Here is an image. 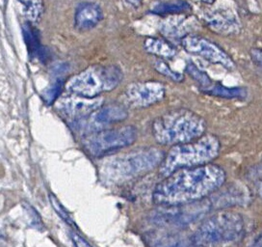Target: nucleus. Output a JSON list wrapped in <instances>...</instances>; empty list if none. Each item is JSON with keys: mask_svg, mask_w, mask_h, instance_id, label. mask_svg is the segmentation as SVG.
<instances>
[{"mask_svg": "<svg viewBox=\"0 0 262 247\" xmlns=\"http://www.w3.org/2000/svg\"><path fill=\"white\" fill-rule=\"evenodd\" d=\"M227 174L213 163L179 169L156 184L152 201L158 206H174L201 202L219 190Z\"/></svg>", "mask_w": 262, "mask_h": 247, "instance_id": "1", "label": "nucleus"}, {"mask_svg": "<svg viewBox=\"0 0 262 247\" xmlns=\"http://www.w3.org/2000/svg\"><path fill=\"white\" fill-rule=\"evenodd\" d=\"M165 156L161 149L143 147L109 157L98 166L99 179L106 184H121L159 167Z\"/></svg>", "mask_w": 262, "mask_h": 247, "instance_id": "2", "label": "nucleus"}, {"mask_svg": "<svg viewBox=\"0 0 262 247\" xmlns=\"http://www.w3.org/2000/svg\"><path fill=\"white\" fill-rule=\"evenodd\" d=\"M207 125L205 119L186 108H178L157 117L151 125L156 143L173 146L196 140L205 135Z\"/></svg>", "mask_w": 262, "mask_h": 247, "instance_id": "3", "label": "nucleus"}, {"mask_svg": "<svg viewBox=\"0 0 262 247\" xmlns=\"http://www.w3.org/2000/svg\"><path fill=\"white\" fill-rule=\"evenodd\" d=\"M221 143L213 134L172 146L158 167V176L166 178L182 168L208 164L219 156Z\"/></svg>", "mask_w": 262, "mask_h": 247, "instance_id": "4", "label": "nucleus"}, {"mask_svg": "<svg viewBox=\"0 0 262 247\" xmlns=\"http://www.w3.org/2000/svg\"><path fill=\"white\" fill-rule=\"evenodd\" d=\"M246 223L242 214L221 211L206 218L192 236L194 245H220L234 243L244 238Z\"/></svg>", "mask_w": 262, "mask_h": 247, "instance_id": "5", "label": "nucleus"}, {"mask_svg": "<svg viewBox=\"0 0 262 247\" xmlns=\"http://www.w3.org/2000/svg\"><path fill=\"white\" fill-rule=\"evenodd\" d=\"M122 71L116 66H92L72 76L66 83L67 92L87 98H97L114 90L123 80Z\"/></svg>", "mask_w": 262, "mask_h": 247, "instance_id": "6", "label": "nucleus"}, {"mask_svg": "<svg viewBox=\"0 0 262 247\" xmlns=\"http://www.w3.org/2000/svg\"><path fill=\"white\" fill-rule=\"evenodd\" d=\"M137 137L138 131L135 127L123 126L87 134L82 140V146L91 157H103L134 144Z\"/></svg>", "mask_w": 262, "mask_h": 247, "instance_id": "7", "label": "nucleus"}, {"mask_svg": "<svg viewBox=\"0 0 262 247\" xmlns=\"http://www.w3.org/2000/svg\"><path fill=\"white\" fill-rule=\"evenodd\" d=\"M128 116L126 108L119 104H111L102 106L79 120L72 122L74 131L85 133V135L93 132L105 130L109 126L124 121Z\"/></svg>", "mask_w": 262, "mask_h": 247, "instance_id": "8", "label": "nucleus"}, {"mask_svg": "<svg viewBox=\"0 0 262 247\" xmlns=\"http://www.w3.org/2000/svg\"><path fill=\"white\" fill-rule=\"evenodd\" d=\"M180 44L185 51L190 54L201 56L210 63L221 65L229 70H233L235 68L234 61L226 51L204 37L188 34L181 39Z\"/></svg>", "mask_w": 262, "mask_h": 247, "instance_id": "9", "label": "nucleus"}, {"mask_svg": "<svg viewBox=\"0 0 262 247\" xmlns=\"http://www.w3.org/2000/svg\"><path fill=\"white\" fill-rule=\"evenodd\" d=\"M165 86L158 81L129 84L123 93L126 104L135 109L147 108L160 102L165 97Z\"/></svg>", "mask_w": 262, "mask_h": 247, "instance_id": "10", "label": "nucleus"}, {"mask_svg": "<svg viewBox=\"0 0 262 247\" xmlns=\"http://www.w3.org/2000/svg\"><path fill=\"white\" fill-rule=\"evenodd\" d=\"M103 105L104 99L101 97L87 98L69 93V95L60 97L56 100L54 107L60 115L64 116L74 122L90 115Z\"/></svg>", "mask_w": 262, "mask_h": 247, "instance_id": "11", "label": "nucleus"}, {"mask_svg": "<svg viewBox=\"0 0 262 247\" xmlns=\"http://www.w3.org/2000/svg\"><path fill=\"white\" fill-rule=\"evenodd\" d=\"M194 206V203L174 205V206H160L161 209L156 212L151 216L154 221L160 225L167 226H185L189 223L194 221L201 212H198L195 206L194 210H191Z\"/></svg>", "mask_w": 262, "mask_h": 247, "instance_id": "12", "label": "nucleus"}, {"mask_svg": "<svg viewBox=\"0 0 262 247\" xmlns=\"http://www.w3.org/2000/svg\"><path fill=\"white\" fill-rule=\"evenodd\" d=\"M203 18L205 25L219 35L231 36L239 33L241 30L240 19L232 10L215 9L206 12Z\"/></svg>", "mask_w": 262, "mask_h": 247, "instance_id": "13", "label": "nucleus"}, {"mask_svg": "<svg viewBox=\"0 0 262 247\" xmlns=\"http://www.w3.org/2000/svg\"><path fill=\"white\" fill-rule=\"evenodd\" d=\"M196 20L192 17L176 16L165 19L160 25V31L171 40H180L190 33L196 27Z\"/></svg>", "mask_w": 262, "mask_h": 247, "instance_id": "14", "label": "nucleus"}, {"mask_svg": "<svg viewBox=\"0 0 262 247\" xmlns=\"http://www.w3.org/2000/svg\"><path fill=\"white\" fill-rule=\"evenodd\" d=\"M102 10L93 2L83 3L76 9L74 15V25L80 31L91 30L102 20Z\"/></svg>", "mask_w": 262, "mask_h": 247, "instance_id": "15", "label": "nucleus"}, {"mask_svg": "<svg viewBox=\"0 0 262 247\" xmlns=\"http://www.w3.org/2000/svg\"><path fill=\"white\" fill-rule=\"evenodd\" d=\"M23 33L30 58L45 63L49 58V52L41 45L39 31L33 26L31 23H28L24 26Z\"/></svg>", "mask_w": 262, "mask_h": 247, "instance_id": "16", "label": "nucleus"}, {"mask_svg": "<svg viewBox=\"0 0 262 247\" xmlns=\"http://www.w3.org/2000/svg\"><path fill=\"white\" fill-rule=\"evenodd\" d=\"M144 49L152 55L167 59L174 57L177 54L176 50L168 42L157 38H147L144 42Z\"/></svg>", "mask_w": 262, "mask_h": 247, "instance_id": "17", "label": "nucleus"}, {"mask_svg": "<svg viewBox=\"0 0 262 247\" xmlns=\"http://www.w3.org/2000/svg\"><path fill=\"white\" fill-rule=\"evenodd\" d=\"M190 9L191 6L186 1L177 0L159 3L152 8V12L157 15H180V13H184Z\"/></svg>", "mask_w": 262, "mask_h": 247, "instance_id": "18", "label": "nucleus"}, {"mask_svg": "<svg viewBox=\"0 0 262 247\" xmlns=\"http://www.w3.org/2000/svg\"><path fill=\"white\" fill-rule=\"evenodd\" d=\"M23 13L31 24L40 22L43 13V3L41 0H19Z\"/></svg>", "mask_w": 262, "mask_h": 247, "instance_id": "19", "label": "nucleus"}, {"mask_svg": "<svg viewBox=\"0 0 262 247\" xmlns=\"http://www.w3.org/2000/svg\"><path fill=\"white\" fill-rule=\"evenodd\" d=\"M206 94L226 98V99H243L245 98L247 91L243 88H228L222 85H212L210 88L204 90Z\"/></svg>", "mask_w": 262, "mask_h": 247, "instance_id": "20", "label": "nucleus"}, {"mask_svg": "<svg viewBox=\"0 0 262 247\" xmlns=\"http://www.w3.org/2000/svg\"><path fill=\"white\" fill-rule=\"evenodd\" d=\"M185 71L192 77V79H194L200 86H202V91L206 90L212 86V80L210 77L205 72L200 70L195 64L188 63Z\"/></svg>", "mask_w": 262, "mask_h": 247, "instance_id": "21", "label": "nucleus"}, {"mask_svg": "<svg viewBox=\"0 0 262 247\" xmlns=\"http://www.w3.org/2000/svg\"><path fill=\"white\" fill-rule=\"evenodd\" d=\"M63 80L58 79L41 93V99L48 106L56 102V100L60 98V94L63 90Z\"/></svg>", "mask_w": 262, "mask_h": 247, "instance_id": "22", "label": "nucleus"}, {"mask_svg": "<svg viewBox=\"0 0 262 247\" xmlns=\"http://www.w3.org/2000/svg\"><path fill=\"white\" fill-rule=\"evenodd\" d=\"M155 69L156 72H158L159 74H162L174 83H181L184 78L182 74L179 72L173 71L171 67L162 60H156L155 62Z\"/></svg>", "mask_w": 262, "mask_h": 247, "instance_id": "23", "label": "nucleus"}, {"mask_svg": "<svg viewBox=\"0 0 262 247\" xmlns=\"http://www.w3.org/2000/svg\"><path fill=\"white\" fill-rule=\"evenodd\" d=\"M49 197L51 205L53 207L54 211L57 213L58 215H59L64 221L68 223L69 225L74 226V219H73V217L71 216V214H69V213L66 211L65 208L62 206V204L59 202L57 197H56L55 195H53L52 193H49Z\"/></svg>", "mask_w": 262, "mask_h": 247, "instance_id": "24", "label": "nucleus"}, {"mask_svg": "<svg viewBox=\"0 0 262 247\" xmlns=\"http://www.w3.org/2000/svg\"><path fill=\"white\" fill-rule=\"evenodd\" d=\"M24 209H25L27 217H28L29 225L34 229L39 231L42 230L45 227H43V224H42L41 217H40V214L37 213V211L27 203L24 204Z\"/></svg>", "mask_w": 262, "mask_h": 247, "instance_id": "25", "label": "nucleus"}, {"mask_svg": "<svg viewBox=\"0 0 262 247\" xmlns=\"http://www.w3.org/2000/svg\"><path fill=\"white\" fill-rule=\"evenodd\" d=\"M70 236H71V239L73 240V242H74L75 246H91L90 243L86 239H83L79 234H77L75 232H71Z\"/></svg>", "mask_w": 262, "mask_h": 247, "instance_id": "26", "label": "nucleus"}, {"mask_svg": "<svg viewBox=\"0 0 262 247\" xmlns=\"http://www.w3.org/2000/svg\"><path fill=\"white\" fill-rule=\"evenodd\" d=\"M251 58L254 64L262 70V50L261 49H254L251 50Z\"/></svg>", "mask_w": 262, "mask_h": 247, "instance_id": "27", "label": "nucleus"}, {"mask_svg": "<svg viewBox=\"0 0 262 247\" xmlns=\"http://www.w3.org/2000/svg\"><path fill=\"white\" fill-rule=\"evenodd\" d=\"M256 193H257L258 197L262 199V180L258 181V183L256 186Z\"/></svg>", "mask_w": 262, "mask_h": 247, "instance_id": "28", "label": "nucleus"}, {"mask_svg": "<svg viewBox=\"0 0 262 247\" xmlns=\"http://www.w3.org/2000/svg\"><path fill=\"white\" fill-rule=\"evenodd\" d=\"M253 245H254V246H262V233L255 239Z\"/></svg>", "mask_w": 262, "mask_h": 247, "instance_id": "29", "label": "nucleus"}, {"mask_svg": "<svg viewBox=\"0 0 262 247\" xmlns=\"http://www.w3.org/2000/svg\"><path fill=\"white\" fill-rule=\"evenodd\" d=\"M198 2H202V3H205V4H213L216 0H196Z\"/></svg>", "mask_w": 262, "mask_h": 247, "instance_id": "30", "label": "nucleus"}]
</instances>
